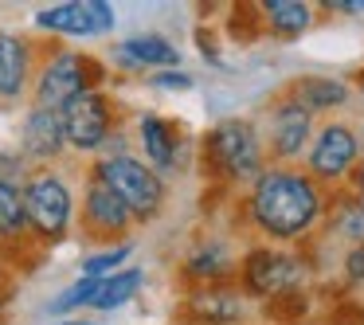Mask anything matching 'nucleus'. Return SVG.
<instances>
[{
  "label": "nucleus",
  "mask_w": 364,
  "mask_h": 325,
  "mask_svg": "<svg viewBox=\"0 0 364 325\" xmlns=\"http://www.w3.org/2000/svg\"><path fill=\"white\" fill-rule=\"evenodd\" d=\"M321 212V200L309 176L301 173H262L251 192V215L267 235L294 239Z\"/></svg>",
  "instance_id": "obj_1"
},
{
  "label": "nucleus",
  "mask_w": 364,
  "mask_h": 325,
  "mask_svg": "<svg viewBox=\"0 0 364 325\" xmlns=\"http://www.w3.org/2000/svg\"><path fill=\"white\" fill-rule=\"evenodd\" d=\"M98 181L129 208V215H153L161 208V181L134 157H110L98 165Z\"/></svg>",
  "instance_id": "obj_2"
},
{
  "label": "nucleus",
  "mask_w": 364,
  "mask_h": 325,
  "mask_svg": "<svg viewBox=\"0 0 364 325\" xmlns=\"http://www.w3.org/2000/svg\"><path fill=\"white\" fill-rule=\"evenodd\" d=\"M95 82H98V67L90 63V59L75 55V51H63V55H55L40 75V90H36L40 110H63L71 98L87 95Z\"/></svg>",
  "instance_id": "obj_3"
},
{
  "label": "nucleus",
  "mask_w": 364,
  "mask_h": 325,
  "mask_svg": "<svg viewBox=\"0 0 364 325\" xmlns=\"http://www.w3.org/2000/svg\"><path fill=\"white\" fill-rule=\"evenodd\" d=\"M24 215L40 235L48 239L63 235L67 223H71V192H67V184L55 173L32 176L24 188Z\"/></svg>",
  "instance_id": "obj_4"
},
{
  "label": "nucleus",
  "mask_w": 364,
  "mask_h": 325,
  "mask_svg": "<svg viewBox=\"0 0 364 325\" xmlns=\"http://www.w3.org/2000/svg\"><path fill=\"white\" fill-rule=\"evenodd\" d=\"M208 157L228 176H259V142L247 122H220L208 137Z\"/></svg>",
  "instance_id": "obj_5"
},
{
  "label": "nucleus",
  "mask_w": 364,
  "mask_h": 325,
  "mask_svg": "<svg viewBox=\"0 0 364 325\" xmlns=\"http://www.w3.org/2000/svg\"><path fill=\"white\" fill-rule=\"evenodd\" d=\"M59 114H63V137L75 149H98L110 137V102L98 90L71 98Z\"/></svg>",
  "instance_id": "obj_6"
},
{
  "label": "nucleus",
  "mask_w": 364,
  "mask_h": 325,
  "mask_svg": "<svg viewBox=\"0 0 364 325\" xmlns=\"http://www.w3.org/2000/svg\"><path fill=\"white\" fill-rule=\"evenodd\" d=\"M36 24L63 36H102L114 28V12L102 0H82V4H55L36 12Z\"/></svg>",
  "instance_id": "obj_7"
},
{
  "label": "nucleus",
  "mask_w": 364,
  "mask_h": 325,
  "mask_svg": "<svg viewBox=\"0 0 364 325\" xmlns=\"http://www.w3.org/2000/svg\"><path fill=\"white\" fill-rule=\"evenodd\" d=\"M301 262L298 259H290V255H282V251H251V259H247V267H243V278H247V286H251L255 294H286V290H298V282H301Z\"/></svg>",
  "instance_id": "obj_8"
},
{
  "label": "nucleus",
  "mask_w": 364,
  "mask_h": 325,
  "mask_svg": "<svg viewBox=\"0 0 364 325\" xmlns=\"http://www.w3.org/2000/svg\"><path fill=\"white\" fill-rule=\"evenodd\" d=\"M353 161H356V137L348 134V126L321 129L314 153H309V169H314V176H345Z\"/></svg>",
  "instance_id": "obj_9"
},
{
  "label": "nucleus",
  "mask_w": 364,
  "mask_h": 325,
  "mask_svg": "<svg viewBox=\"0 0 364 325\" xmlns=\"http://www.w3.org/2000/svg\"><path fill=\"white\" fill-rule=\"evenodd\" d=\"M192 317L196 321H208V325H228V321H239L243 317V302H239L235 290L228 286H200L188 302Z\"/></svg>",
  "instance_id": "obj_10"
},
{
  "label": "nucleus",
  "mask_w": 364,
  "mask_h": 325,
  "mask_svg": "<svg viewBox=\"0 0 364 325\" xmlns=\"http://www.w3.org/2000/svg\"><path fill=\"white\" fill-rule=\"evenodd\" d=\"M63 114L59 110H40L36 106L24 122V149L32 157H55L63 149Z\"/></svg>",
  "instance_id": "obj_11"
},
{
  "label": "nucleus",
  "mask_w": 364,
  "mask_h": 325,
  "mask_svg": "<svg viewBox=\"0 0 364 325\" xmlns=\"http://www.w3.org/2000/svg\"><path fill=\"white\" fill-rule=\"evenodd\" d=\"M118 59L126 67H173V63H181L176 48L165 36H129L126 43H118Z\"/></svg>",
  "instance_id": "obj_12"
},
{
  "label": "nucleus",
  "mask_w": 364,
  "mask_h": 325,
  "mask_svg": "<svg viewBox=\"0 0 364 325\" xmlns=\"http://www.w3.org/2000/svg\"><path fill=\"white\" fill-rule=\"evenodd\" d=\"M87 220L95 231H126L129 228V208L122 204L102 181H95L87 192Z\"/></svg>",
  "instance_id": "obj_13"
},
{
  "label": "nucleus",
  "mask_w": 364,
  "mask_h": 325,
  "mask_svg": "<svg viewBox=\"0 0 364 325\" xmlns=\"http://www.w3.org/2000/svg\"><path fill=\"white\" fill-rule=\"evenodd\" d=\"M28 79V43L0 32V98H16Z\"/></svg>",
  "instance_id": "obj_14"
},
{
  "label": "nucleus",
  "mask_w": 364,
  "mask_h": 325,
  "mask_svg": "<svg viewBox=\"0 0 364 325\" xmlns=\"http://www.w3.org/2000/svg\"><path fill=\"white\" fill-rule=\"evenodd\" d=\"M306 137H309V114L298 102H286L274 118V149L282 157H294V153H301Z\"/></svg>",
  "instance_id": "obj_15"
},
{
  "label": "nucleus",
  "mask_w": 364,
  "mask_h": 325,
  "mask_svg": "<svg viewBox=\"0 0 364 325\" xmlns=\"http://www.w3.org/2000/svg\"><path fill=\"white\" fill-rule=\"evenodd\" d=\"M141 145H145V157L153 161L157 169H168L176 157V142H173V126L157 114H145L141 118Z\"/></svg>",
  "instance_id": "obj_16"
},
{
  "label": "nucleus",
  "mask_w": 364,
  "mask_h": 325,
  "mask_svg": "<svg viewBox=\"0 0 364 325\" xmlns=\"http://www.w3.org/2000/svg\"><path fill=\"white\" fill-rule=\"evenodd\" d=\"M294 102H298L306 114L309 110H325V106H341V102H348V87L345 82H333V79H301Z\"/></svg>",
  "instance_id": "obj_17"
},
{
  "label": "nucleus",
  "mask_w": 364,
  "mask_h": 325,
  "mask_svg": "<svg viewBox=\"0 0 364 325\" xmlns=\"http://www.w3.org/2000/svg\"><path fill=\"white\" fill-rule=\"evenodd\" d=\"M267 20H270V28H274L282 40H294V36H301L306 32V24H309V9L306 4H298V0H267Z\"/></svg>",
  "instance_id": "obj_18"
},
{
  "label": "nucleus",
  "mask_w": 364,
  "mask_h": 325,
  "mask_svg": "<svg viewBox=\"0 0 364 325\" xmlns=\"http://www.w3.org/2000/svg\"><path fill=\"white\" fill-rule=\"evenodd\" d=\"M137 286H141V270H118V275H106L90 306L95 309H118L122 302H129L137 294Z\"/></svg>",
  "instance_id": "obj_19"
},
{
  "label": "nucleus",
  "mask_w": 364,
  "mask_h": 325,
  "mask_svg": "<svg viewBox=\"0 0 364 325\" xmlns=\"http://www.w3.org/2000/svg\"><path fill=\"white\" fill-rule=\"evenodd\" d=\"M24 228H28L24 192H20L12 181H4V176H0V235H20Z\"/></svg>",
  "instance_id": "obj_20"
},
{
  "label": "nucleus",
  "mask_w": 364,
  "mask_h": 325,
  "mask_svg": "<svg viewBox=\"0 0 364 325\" xmlns=\"http://www.w3.org/2000/svg\"><path fill=\"white\" fill-rule=\"evenodd\" d=\"M129 259V247H114V251H102V255H90L82 262V278H106V275H118V267Z\"/></svg>",
  "instance_id": "obj_21"
},
{
  "label": "nucleus",
  "mask_w": 364,
  "mask_h": 325,
  "mask_svg": "<svg viewBox=\"0 0 364 325\" xmlns=\"http://www.w3.org/2000/svg\"><path fill=\"white\" fill-rule=\"evenodd\" d=\"M98 286H102V278H79V282H75L67 294H59L51 309H55V314H63V309H75V306H90V302H95V294H98Z\"/></svg>",
  "instance_id": "obj_22"
},
{
  "label": "nucleus",
  "mask_w": 364,
  "mask_h": 325,
  "mask_svg": "<svg viewBox=\"0 0 364 325\" xmlns=\"http://www.w3.org/2000/svg\"><path fill=\"white\" fill-rule=\"evenodd\" d=\"M188 270L192 275H223V270H228V259H223L220 247H212V251H200L196 259L188 262Z\"/></svg>",
  "instance_id": "obj_23"
},
{
  "label": "nucleus",
  "mask_w": 364,
  "mask_h": 325,
  "mask_svg": "<svg viewBox=\"0 0 364 325\" xmlns=\"http://www.w3.org/2000/svg\"><path fill=\"white\" fill-rule=\"evenodd\" d=\"M301 309H306V298H301V290L274 294V298L267 302V314H301Z\"/></svg>",
  "instance_id": "obj_24"
},
{
  "label": "nucleus",
  "mask_w": 364,
  "mask_h": 325,
  "mask_svg": "<svg viewBox=\"0 0 364 325\" xmlns=\"http://www.w3.org/2000/svg\"><path fill=\"white\" fill-rule=\"evenodd\" d=\"M157 87H168V90H188L192 87V79L188 75H181V71H165V75H157Z\"/></svg>",
  "instance_id": "obj_25"
},
{
  "label": "nucleus",
  "mask_w": 364,
  "mask_h": 325,
  "mask_svg": "<svg viewBox=\"0 0 364 325\" xmlns=\"http://www.w3.org/2000/svg\"><path fill=\"white\" fill-rule=\"evenodd\" d=\"M348 275H353V278L364 275V247H356V251L348 255Z\"/></svg>",
  "instance_id": "obj_26"
},
{
  "label": "nucleus",
  "mask_w": 364,
  "mask_h": 325,
  "mask_svg": "<svg viewBox=\"0 0 364 325\" xmlns=\"http://www.w3.org/2000/svg\"><path fill=\"white\" fill-rule=\"evenodd\" d=\"M329 9H341V12H364V0H333Z\"/></svg>",
  "instance_id": "obj_27"
},
{
  "label": "nucleus",
  "mask_w": 364,
  "mask_h": 325,
  "mask_svg": "<svg viewBox=\"0 0 364 325\" xmlns=\"http://www.w3.org/2000/svg\"><path fill=\"white\" fill-rule=\"evenodd\" d=\"M59 325H95V321H59Z\"/></svg>",
  "instance_id": "obj_28"
},
{
  "label": "nucleus",
  "mask_w": 364,
  "mask_h": 325,
  "mask_svg": "<svg viewBox=\"0 0 364 325\" xmlns=\"http://www.w3.org/2000/svg\"><path fill=\"white\" fill-rule=\"evenodd\" d=\"M360 208H364V176H360Z\"/></svg>",
  "instance_id": "obj_29"
}]
</instances>
